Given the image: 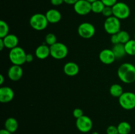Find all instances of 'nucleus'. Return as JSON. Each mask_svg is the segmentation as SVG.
<instances>
[{
    "mask_svg": "<svg viewBox=\"0 0 135 134\" xmlns=\"http://www.w3.org/2000/svg\"><path fill=\"white\" fill-rule=\"evenodd\" d=\"M117 76L125 84H132L135 81V66L129 63H123L117 70Z\"/></svg>",
    "mask_w": 135,
    "mask_h": 134,
    "instance_id": "1",
    "label": "nucleus"
},
{
    "mask_svg": "<svg viewBox=\"0 0 135 134\" xmlns=\"http://www.w3.org/2000/svg\"><path fill=\"white\" fill-rule=\"evenodd\" d=\"M26 53L21 47H16L11 49L9 53V58L11 63L15 65L21 66L26 63Z\"/></svg>",
    "mask_w": 135,
    "mask_h": 134,
    "instance_id": "2",
    "label": "nucleus"
},
{
    "mask_svg": "<svg viewBox=\"0 0 135 134\" xmlns=\"http://www.w3.org/2000/svg\"><path fill=\"white\" fill-rule=\"evenodd\" d=\"M30 25L33 29L38 31L44 30L47 28L48 21L46 17V14L42 13H36L33 14L30 18Z\"/></svg>",
    "mask_w": 135,
    "mask_h": 134,
    "instance_id": "3",
    "label": "nucleus"
},
{
    "mask_svg": "<svg viewBox=\"0 0 135 134\" xmlns=\"http://www.w3.org/2000/svg\"><path fill=\"white\" fill-rule=\"evenodd\" d=\"M119 103L125 110H131L135 108V93L133 92H123L119 97Z\"/></svg>",
    "mask_w": 135,
    "mask_h": 134,
    "instance_id": "4",
    "label": "nucleus"
},
{
    "mask_svg": "<svg viewBox=\"0 0 135 134\" xmlns=\"http://www.w3.org/2000/svg\"><path fill=\"white\" fill-rule=\"evenodd\" d=\"M104 28L105 31L111 35L117 34L121 30L120 20L114 16L108 17L104 22Z\"/></svg>",
    "mask_w": 135,
    "mask_h": 134,
    "instance_id": "5",
    "label": "nucleus"
},
{
    "mask_svg": "<svg viewBox=\"0 0 135 134\" xmlns=\"http://www.w3.org/2000/svg\"><path fill=\"white\" fill-rule=\"evenodd\" d=\"M113 16L119 20H124L130 16L131 10L127 4L124 2H117L112 7Z\"/></svg>",
    "mask_w": 135,
    "mask_h": 134,
    "instance_id": "6",
    "label": "nucleus"
},
{
    "mask_svg": "<svg viewBox=\"0 0 135 134\" xmlns=\"http://www.w3.org/2000/svg\"><path fill=\"white\" fill-rule=\"evenodd\" d=\"M50 55L54 59L61 60L63 59L68 55V48L63 43L57 42L53 45L50 46Z\"/></svg>",
    "mask_w": 135,
    "mask_h": 134,
    "instance_id": "7",
    "label": "nucleus"
},
{
    "mask_svg": "<svg viewBox=\"0 0 135 134\" xmlns=\"http://www.w3.org/2000/svg\"><path fill=\"white\" fill-rule=\"evenodd\" d=\"M96 28L90 22H83L78 28V34L81 38L90 39L94 35Z\"/></svg>",
    "mask_w": 135,
    "mask_h": 134,
    "instance_id": "8",
    "label": "nucleus"
},
{
    "mask_svg": "<svg viewBox=\"0 0 135 134\" xmlns=\"http://www.w3.org/2000/svg\"><path fill=\"white\" fill-rule=\"evenodd\" d=\"M76 128L82 133H88L92 130L93 123L90 117L83 116L76 120Z\"/></svg>",
    "mask_w": 135,
    "mask_h": 134,
    "instance_id": "9",
    "label": "nucleus"
},
{
    "mask_svg": "<svg viewBox=\"0 0 135 134\" xmlns=\"http://www.w3.org/2000/svg\"><path fill=\"white\" fill-rule=\"evenodd\" d=\"M74 10L79 15H86L92 11L91 3L86 0H79L74 5Z\"/></svg>",
    "mask_w": 135,
    "mask_h": 134,
    "instance_id": "10",
    "label": "nucleus"
},
{
    "mask_svg": "<svg viewBox=\"0 0 135 134\" xmlns=\"http://www.w3.org/2000/svg\"><path fill=\"white\" fill-rule=\"evenodd\" d=\"M22 75H23V70L21 66L13 64L11 66L9 67L8 70V78L12 81H18L20 79H21Z\"/></svg>",
    "mask_w": 135,
    "mask_h": 134,
    "instance_id": "11",
    "label": "nucleus"
},
{
    "mask_svg": "<svg viewBox=\"0 0 135 134\" xmlns=\"http://www.w3.org/2000/svg\"><path fill=\"white\" fill-rule=\"evenodd\" d=\"M99 59L100 61L105 64H111L115 60L116 57L112 49H105L100 51L99 54Z\"/></svg>",
    "mask_w": 135,
    "mask_h": 134,
    "instance_id": "12",
    "label": "nucleus"
},
{
    "mask_svg": "<svg viewBox=\"0 0 135 134\" xmlns=\"http://www.w3.org/2000/svg\"><path fill=\"white\" fill-rule=\"evenodd\" d=\"M14 98V91L11 87L7 86L1 87L0 88V102L7 103Z\"/></svg>",
    "mask_w": 135,
    "mask_h": 134,
    "instance_id": "13",
    "label": "nucleus"
},
{
    "mask_svg": "<svg viewBox=\"0 0 135 134\" xmlns=\"http://www.w3.org/2000/svg\"><path fill=\"white\" fill-rule=\"evenodd\" d=\"M46 17L48 22L55 24L59 22L61 19V14L58 10L55 9H49L46 13Z\"/></svg>",
    "mask_w": 135,
    "mask_h": 134,
    "instance_id": "14",
    "label": "nucleus"
},
{
    "mask_svg": "<svg viewBox=\"0 0 135 134\" xmlns=\"http://www.w3.org/2000/svg\"><path fill=\"white\" fill-rule=\"evenodd\" d=\"M63 71L69 76H75L79 72V66L74 62H69L64 65Z\"/></svg>",
    "mask_w": 135,
    "mask_h": 134,
    "instance_id": "15",
    "label": "nucleus"
},
{
    "mask_svg": "<svg viewBox=\"0 0 135 134\" xmlns=\"http://www.w3.org/2000/svg\"><path fill=\"white\" fill-rule=\"evenodd\" d=\"M35 55L39 59H46L50 55V47L47 44L40 45L36 49Z\"/></svg>",
    "mask_w": 135,
    "mask_h": 134,
    "instance_id": "16",
    "label": "nucleus"
},
{
    "mask_svg": "<svg viewBox=\"0 0 135 134\" xmlns=\"http://www.w3.org/2000/svg\"><path fill=\"white\" fill-rule=\"evenodd\" d=\"M3 40L4 43H5V47L6 48L12 49L15 48L18 46V39L17 36L15 34H9L7 36L4 38H2Z\"/></svg>",
    "mask_w": 135,
    "mask_h": 134,
    "instance_id": "17",
    "label": "nucleus"
},
{
    "mask_svg": "<svg viewBox=\"0 0 135 134\" xmlns=\"http://www.w3.org/2000/svg\"><path fill=\"white\" fill-rule=\"evenodd\" d=\"M4 126H5V130H7V131H10L11 133H13L18 129V123L15 118H13V117H10V118H8L5 120Z\"/></svg>",
    "mask_w": 135,
    "mask_h": 134,
    "instance_id": "18",
    "label": "nucleus"
},
{
    "mask_svg": "<svg viewBox=\"0 0 135 134\" xmlns=\"http://www.w3.org/2000/svg\"><path fill=\"white\" fill-rule=\"evenodd\" d=\"M113 53L115 56L116 59H121L126 55V51L124 44L122 43H118V44L113 45V47L112 48Z\"/></svg>",
    "mask_w": 135,
    "mask_h": 134,
    "instance_id": "19",
    "label": "nucleus"
},
{
    "mask_svg": "<svg viewBox=\"0 0 135 134\" xmlns=\"http://www.w3.org/2000/svg\"><path fill=\"white\" fill-rule=\"evenodd\" d=\"M109 93L113 97L119 98L123 93L122 86L118 84H113L111 85L110 88H109Z\"/></svg>",
    "mask_w": 135,
    "mask_h": 134,
    "instance_id": "20",
    "label": "nucleus"
},
{
    "mask_svg": "<svg viewBox=\"0 0 135 134\" xmlns=\"http://www.w3.org/2000/svg\"><path fill=\"white\" fill-rule=\"evenodd\" d=\"M117 130L119 134H129L131 131V126L127 122H121L118 124Z\"/></svg>",
    "mask_w": 135,
    "mask_h": 134,
    "instance_id": "21",
    "label": "nucleus"
},
{
    "mask_svg": "<svg viewBox=\"0 0 135 134\" xmlns=\"http://www.w3.org/2000/svg\"><path fill=\"white\" fill-rule=\"evenodd\" d=\"M91 6H92V12L96 13V14L102 13L103 10L105 7V5L101 0H97V1L92 3Z\"/></svg>",
    "mask_w": 135,
    "mask_h": 134,
    "instance_id": "22",
    "label": "nucleus"
},
{
    "mask_svg": "<svg viewBox=\"0 0 135 134\" xmlns=\"http://www.w3.org/2000/svg\"><path fill=\"white\" fill-rule=\"evenodd\" d=\"M125 51L127 55L131 56L135 55V39H130L127 43L124 44Z\"/></svg>",
    "mask_w": 135,
    "mask_h": 134,
    "instance_id": "23",
    "label": "nucleus"
},
{
    "mask_svg": "<svg viewBox=\"0 0 135 134\" xmlns=\"http://www.w3.org/2000/svg\"><path fill=\"white\" fill-rule=\"evenodd\" d=\"M9 28L5 21H0V38H4L9 34Z\"/></svg>",
    "mask_w": 135,
    "mask_h": 134,
    "instance_id": "24",
    "label": "nucleus"
},
{
    "mask_svg": "<svg viewBox=\"0 0 135 134\" xmlns=\"http://www.w3.org/2000/svg\"><path fill=\"white\" fill-rule=\"evenodd\" d=\"M117 34V35H118L120 43L125 44V43H127V42L131 39L129 34L127 31H125V30H121Z\"/></svg>",
    "mask_w": 135,
    "mask_h": 134,
    "instance_id": "25",
    "label": "nucleus"
},
{
    "mask_svg": "<svg viewBox=\"0 0 135 134\" xmlns=\"http://www.w3.org/2000/svg\"><path fill=\"white\" fill-rule=\"evenodd\" d=\"M46 43L49 46H51L57 43V38L55 35L52 33H49L46 35L45 38Z\"/></svg>",
    "mask_w": 135,
    "mask_h": 134,
    "instance_id": "26",
    "label": "nucleus"
},
{
    "mask_svg": "<svg viewBox=\"0 0 135 134\" xmlns=\"http://www.w3.org/2000/svg\"><path fill=\"white\" fill-rule=\"evenodd\" d=\"M102 14H103V16L106 17V18H108V17H112V16H113V10H112V7H111L105 6Z\"/></svg>",
    "mask_w": 135,
    "mask_h": 134,
    "instance_id": "27",
    "label": "nucleus"
},
{
    "mask_svg": "<svg viewBox=\"0 0 135 134\" xmlns=\"http://www.w3.org/2000/svg\"><path fill=\"white\" fill-rule=\"evenodd\" d=\"M106 133L107 134H119L118 130H117V127L113 125H111V126H108V128L106 130Z\"/></svg>",
    "mask_w": 135,
    "mask_h": 134,
    "instance_id": "28",
    "label": "nucleus"
},
{
    "mask_svg": "<svg viewBox=\"0 0 135 134\" xmlns=\"http://www.w3.org/2000/svg\"><path fill=\"white\" fill-rule=\"evenodd\" d=\"M73 115L76 119H78V118L84 116V112H83V110L82 109H79V108H76L73 112Z\"/></svg>",
    "mask_w": 135,
    "mask_h": 134,
    "instance_id": "29",
    "label": "nucleus"
},
{
    "mask_svg": "<svg viewBox=\"0 0 135 134\" xmlns=\"http://www.w3.org/2000/svg\"><path fill=\"white\" fill-rule=\"evenodd\" d=\"M101 1L105 6L111 7H112L117 3V0H101Z\"/></svg>",
    "mask_w": 135,
    "mask_h": 134,
    "instance_id": "30",
    "label": "nucleus"
},
{
    "mask_svg": "<svg viewBox=\"0 0 135 134\" xmlns=\"http://www.w3.org/2000/svg\"><path fill=\"white\" fill-rule=\"evenodd\" d=\"M110 40H111V42H112L113 45H116V44H118V43H120L119 39L117 34H113V35H111Z\"/></svg>",
    "mask_w": 135,
    "mask_h": 134,
    "instance_id": "31",
    "label": "nucleus"
},
{
    "mask_svg": "<svg viewBox=\"0 0 135 134\" xmlns=\"http://www.w3.org/2000/svg\"><path fill=\"white\" fill-rule=\"evenodd\" d=\"M51 5H54V6H59V5H62L63 3H64L63 0H50Z\"/></svg>",
    "mask_w": 135,
    "mask_h": 134,
    "instance_id": "32",
    "label": "nucleus"
},
{
    "mask_svg": "<svg viewBox=\"0 0 135 134\" xmlns=\"http://www.w3.org/2000/svg\"><path fill=\"white\" fill-rule=\"evenodd\" d=\"M34 59V56L32 54L30 53H28L26 54V63H31L32 61Z\"/></svg>",
    "mask_w": 135,
    "mask_h": 134,
    "instance_id": "33",
    "label": "nucleus"
},
{
    "mask_svg": "<svg viewBox=\"0 0 135 134\" xmlns=\"http://www.w3.org/2000/svg\"><path fill=\"white\" fill-rule=\"evenodd\" d=\"M64 3L68 4V5H75L79 0H63Z\"/></svg>",
    "mask_w": 135,
    "mask_h": 134,
    "instance_id": "34",
    "label": "nucleus"
},
{
    "mask_svg": "<svg viewBox=\"0 0 135 134\" xmlns=\"http://www.w3.org/2000/svg\"><path fill=\"white\" fill-rule=\"evenodd\" d=\"M5 47V43H4L3 40L2 38H0V50L2 51L3 49V48Z\"/></svg>",
    "mask_w": 135,
    "mask_h": 134,
    "instance_id": "35",
    "label": "nucleus"
},
{
    "mask_svg": "<svg viewBox=\"0 0 135 134\" xmlns=\"http://www.w3.org/2000/svg\"><path fill=\"white\" fill-rule=\"evenodd\" d=\"M0 134H13V133H11L10 131H7V130H5V129H2V130H1V131H0Z\"/></svg>",
    "mask_w": 135,
    "mask_h": 134,
    "instance_id": "36",
    "label": "nucleus"
},
{
    "mask_svg": "<svg viewBox=\"0 0 135 134\" xmlns=\"http://www.w3.org/2000/svg\"><path fill=\"white\" fill-rule=\"evenodd\" d=\"M4 82V76L2 74L0 75V85H2Z\"/></svg>",
    "mask_w": 135,
    "mask_h": 134,
    "instance_id": "37",
    "label": "nucleus"
},
{
    "mask_svg": "<svg viewBox=\"0 0 135 134\" xmlns=\"http://www.w3.org/2000/svg\"><path fill=\"white\" fill-rule=\"evenodd\" d=\"M86 1H88V2H90V3H92L94 2V1H97V0H86Z\"/></svg>",
    "mask_w": 135,
    "mask_h": 134,
    "instance_id": "38",
    "label": "nucleus"
},
{
    "mask_svg": "<svg viewBox=\"0 0 135 134\" xmlns=\"http://www.w3.org/2000/svg\"><path fill=\"white\" fill-rule=\"evenodd\" d=\"M92 134H100V133H99L98 132H97V131H94Z\"/></svg>",
    "mask_w": 135,
    "mask_h": 134,
    "instance_id": "39",
    "label": "nucleus"
},
{
    "mask_svg": "<svg viewBox=\"0 0 135 134\" xmlns=\"http://www.w3.org/2000/svg\"><path fill=\"white\" fill-rule=\"evenodd\" d=\"M134 24H135V17H134Z\"/></svg>",
    "mask_w": 135,
    "mask_h": 134,
    "instance_id": "40",
    "label": "nucleus"
},
{
    "mask_svg": "<svg viewBox=\"0 0 135 134\" xmlns=\"http://www.w3.org/2000/svg\"><path fill=\"white\" fill-rule=\"evenodd\" d=\"M134 39H135V34H134Z\"/></svg>",
    "mask_w": 135,
    "mask_h": 134,
    "instance_id": "41",
    "label": "nucleus"
},
{
    "mask_svg": "<svg viewBox=\"0 0 135 134\" xmlns=\"http://www.w3.org/2000/svg\"></svg>",
    "mask_w": 135,
    "mask_h": 134,
    "instance_id": "42",
    "label": "nucleus"
}]
</instances>
